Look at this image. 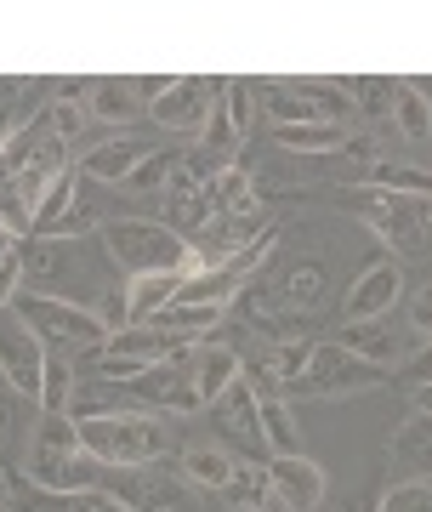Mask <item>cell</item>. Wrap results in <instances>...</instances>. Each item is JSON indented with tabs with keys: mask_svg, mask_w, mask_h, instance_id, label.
Masks as SVG:
<instances>
[{
	"mask_svg": "<svg viewBox=\"0 0 432 512\" xmlns=\"http://www.w3.org/2000/svg\"><path fill=\"white\" fill-rule=\"evenodd\" d=\"M74 433L86 444V456H97L114 473H137V467H154L160 456H171V427L160 416H143V410L74 421Z\"/></svg>",
	"mask_w": 432,
	"mask_h": 512,
	"instance_id": "cell-1",
	"label": "cell"
},
{
	"mask_svg": "<svg viewBox=\"0 0 432 512\" xmlns=\"http://www.w3.org/2000/svg\"><path fill=\"white\" fill-rule=\"evenodd\" d=\"M74 194H80V171H63V177H57L52 188H46V194H40V205H35V239H52V228L63 217H69V205H74Z\"/></svg>",
	"mask_w": 432,
	"mask_h": 512,
	"instance_id": "cell-32",
	"label": "cell"
},
{
	"mask_svg": "<svg viewBox=\"0 0 432 512\" xmlns=\"http://www.w3.org/2000/svg\"><path fill=\"white\" fill-rule=\"evenodd\" d=\"M222 319V308H199V302H171V308H160L148 325H160V330H171L177 342H199L205 330Z\"/></svg>",
	"mask_w": 432,
	"mask_h": 512,
	"instance_id": "cell-30",
	"label": "cell"
},
{
	"mask_svg": "<svg viewBox=\"0 0 432 512\" xmlns=\"http://www.w3.org/2000/svg\"><path fill=\"white\" fill-rule=\"evenodd\" d=\"M410 404L421 410V416H432V387H410Z\"/></svg>",
	"mask_w": 432,
	"mask_h": 512,
	"instance_id": "cell-44",
	"label": "cell"
},
{
	"mask_svg": "<svg viewBox=\"0 0 432 512\" xmlns=\"http://www.w3.org/2000/svg\"><path fill=\"white\" fill-rule=\"evenodd\" d=\"M0 382L12 387L18 399L40 404V382H46V348L40 336L23 325L18 313H0Z\"/></svg>",
	"mask_w": 432,
	"mask_h": 512,
	"instance_id": "cell-9",
	"label": "cell"
},
{
	"mask_svg": "<svg viewBox=\"0 0 432 512\" xmlns=\"http://www.w3.org/2000/svg\"><path fill=\"white\" fill-rule=\"evenodd\" d=\"M268 484L290 512H313L324 501V467L313 456H268Z\"/></svg>",
	"mask_w": 432,
	"mask_h": 512,
	"instance_id": "cell-12",
	"label": "cell"
},
{
	"mask_svg": "<svg viewBox=\"0 0 432 512\" xmlns=\"http://www.w3.org/2000/svg\"><path fill=\"white\" fill-rule=\"evenodd\" d=\"M387 450H393V461L410 478H432V416H421V410H415L410 421H398Z\"/></svg>",
	"mask_w": 432,
	"mask_h": 512,
	"instance_id": "cell-18",
	"label": "cell"
},
{
	"mask_svg": "<svg viewBox=\"0 0 432 512\" xmlns=\"http://www.w3.org/2000/svg\"><path fill=\"white\" fill-rule=\"evenodd\" d=\"M268 495H273V484H268V461H239L234 478H228V490H222V501H234V507L245 512V507H262Z\"/></svg>",
	"mask_w": 432,
	"mask_h": 512,
	"instance_id": "cell-33",
	"label": "cell"
},
{
	"mask_svg": "<svg viewBox=\"0 0 432 512\" xmlns=\"http://www.w3.org/2000/svg\"><path fill=\"white\" fill-rule=\"evenodd\" d=\"M91 228H103V217H97V205L86 200V194H74V205H69V217L52 228V239H86Z\"/></svg>",
	"mask_w": 432,
	"mask_h": 512,
	"instance_id": "cell-40",
	"label": "cell"
},
{
	"mask_svg": "<svg viewBox=\"0 0 432 512\" xmlns=\"http://www.w3.org/2000/svg\"><path fill=\"white\" fill-rule=\"evenodd\" d=\"M103 251L126 279H143V274H182L188 279V274H199L188 239L171 234L165 222H148V217L103 222Z\"/></svg>",
	"mask_w": 432,
	"mask_h": 512,
	"instance_id": "cell-2",
	"label": "cell"
},
{
	"mask_svg": "<svg viewBox=\"0 0 432 512\" xmlns=\"http://www.w3.org/2000/svg\"><path fill=\"white\" fill-rule=\"evenodd\" d=\"M404 376H410V387H432V342H421V348L404 359Z\"/></svg>",
	"mask_w": 432,
	"mask_h": 512,
	"instance_id": "cell-42",
	"label": "cell"
},
{
	"mask_svg": "<svg viewBox=\"0 0 432 512\" xmlns=\"http://www.w3.org/2000/svg\"><path fill=\"white\" fill-rule=\"evenodd\" d=\"M74 382H80V365L69 353H46V382H40V416H69Z\"/></svg>",
	"mask_w": 432,
	"mask_h": 512,
	"instance_id": "cell-27",
	"label": "cell"
},
{
	"mask_svg": "<svg viewBox=\"0 0 432 512\" xmlns=\"http://www.w3.org/2000/svg\"><path fill=\"white\" fill-rule=\"evenodd\" d=\"M364 188H381V194H404V200H432V171H421V165L376 160L370 171H364Z\"/></svg>",
	"mask_w": 432,
	"mask_h": 512,
	"instance_id": "cell-25",
	"label": "cell"
},
{
	"mask_svg": "<svg viewBox=\"0 0 432 512\" xmlns=\"http://www.w3.org/2000/svg\"><path fill=\"white\" fill-rule=\"evenodd\" d=\"M273 291H279V308L285 313H307L324 296V268L319 262H296L285 274V285H273Z\"/></svg>",
	"mask_w": 432,
	"mask_h": 512,
	"instance_id": "cell-31",
	"label": "cell"
},
{
	"mask_svg": "<svg viewBox=\"0 0 432 512\" xmlns=\"http://www.w3.org/2000/svg\"><path fill=\"white\" fill-rule=\"evenodd\" d=\"M6 313H18L23 325L40 336V348L46 353H69V359H80V353H97L108 342V325L103 313L91 308V302H74V296H40V291H23L18 302Z\"/></svg>",
	"mask_w": 432,
	"mask_h": 512,
	"instance_id": "cell-3",
	"label": "cell"
},
{
	"mask_svg": "<svg viewBox=\"0 0 432 512\" xmlns=\"http://www.w3.org/2000/svg\"><path fill=\"white\" fill-rule=\"evenodd\" d=\"M120 501H126L131 512H194V501H188V490H182L177 478H154V473H126V484H120Z\"/></svg>",
	"mask_w": 432,
	"mask_h": 512,
	"instance_id": "cell-14",
	"label": "cell"
},
{
	"mask_svg": "<svg viewBox=\"0 0 432 512\" xmlns=\"http://www.w3.org/2000/svg\"><path fill=\"white\" fill-rule=\"evenodd\" d=\"M404 291V268L398 262H376V268H364L353 285H347V325H364V319H381V313L398 302Z\"/></svg>",
	"mask_w": 432,
	"mask_h": 512,
	"instance_id": "cell-13",
	"label": "cell"
},
{
	"mask_svg": "<svg viewBox=\"0 0 432 512\" xmlns=\"http://www.w3.org/2000/svg\"><path fill=\"white\" fill-rule=\"evenodd\" d=\"M393 86H398L393 74H359V80L347 86L359 120H370V126H393Z\"/></svg>",
	"mask_w": 432,
	"mask_h": 512,
	"instance_id": "cell-26",
	"label": "cell"
},
{
	"mask_svg": "<svg viewBox=\"0 0 432 512\" xmlns=\"http://www.w3.org/2000/svg\"><path fill=\"white\" fill-rule=\"evenodd\" d=\"M376 387H387V370L381 365L359 359L342 342H313L302 376L285 393H302V399H347V393H376Z\"/></svg>",
	"mask_w": 432,
	"mask_h": 512,
	"instance_id": "cell-6",
	"label": "cell"
},
{
	"mask_svg": "<svg viewBox=\"0 0 432 512\" xmlns=\"http://www.w3.org/2000/svg\"><path fill=\"white\" fill-rule=\"evenodd\" d=\"M91 120H103V126H131L137 114H148L143 103H137V92H131V80H97L86 97Z\"/></svg>",
	"mask_w": 432,
	"mask_h": 512,
	"instance_id": "cell-23",
	"label": "cell"
},
{
	"mask_svg": "<svg viewBox=\"0 0 432 512\" xmlns=\"http://www.w3.org/2000/svg\"><path fill=\"white\" fill-rule=\"evenodd\" d=\"M342 512H364V507H353V501H347V507H342Z\"/></svg>",
	"mask_w": 432,
	"mask_h": 512,
	"instance_id": "cell-47",
	"label": "cell"
},
{
	"mask_svg": "<svg viewBox=\"0 0 432 512\" xmlns=\"http://www.w3.org/2000/svg\"><path fill=\"white\" fill-rule=\"evenodd\" d=\"M171 171H177V154L171 148H154L137 171H131V194H165V183H171Z\"/></svg>",
	"mask_w": 432,
	"mask_h": 512,
	"instance_id": "cell-36",
	"label": "cell"
},
{
	"mask_svg": "<svg viewBox=\"0 0 432 512\" xmlns=\"http://www.w3.org/2000/svg\"><path fill=\"white\" fill-rule=\"evenodd\" d=\"M336 342H342V348H353L359 353V359H370V365H393L398 359V336L387 325H381V319H364V325H347L342 336H336Z\"/></svg>",
	"mask_w": 432,
	"mask_h": 512,
	"instance_id": "cell-28",
	"label": "cell"
},
{
	"mask_svg": "<svg viewBox=\"0 0 432 512\" xmlns=\"http://www.w3.org/2000/svg\"><path fill=\"white\" fill-rule=\"evenodd\" d=\"M205 410H211L216 444H222L234 461H268V444H262V416H256V393L245 387V376H239V382L228 387L216 404H205Z\"/></svg>",
	"mask_w": 432,
	"mask_h": 512,
	"instance_id": "cell-8",
	"label": "cell"
},
{
	"mask_svg": "<svg viewBox=\"0 0 432 512\" xmlns=\"http://www.w3.org/2000/svg\"><path fill=\"white\" fill-rule=\"evenodd\" d=\"M177 285H182V274L126 279V313H131V325H148L160 308H171V302H177Z\"/></svg>",
	"mask_w": 432,
	"mask_h": 512,
	"instance_id": "cell-22",
	"label": "cell"
},
{
	"mask_svg": "<svg viewBox=\"0 0 432 512\" xmlns=\"http://www.w3.org/2000/svg\"><path fill=\"white\" fill-rule=\"evenodd\" d=\"M18 245H23V239H12V234H6V228H0V262H6V256L18 251Z\"/></svg>",
	"mask_w": 432,
	"mask_h": 512,
	"instance_id": "cell-45",
	"label": "cell"
},
{
	"mask_svg": "<svg viewBox=\"0 0 432 512\" xmlns=\"http://www.w3.org/2000/svg\"><path fill=\"white\" fill-rule=\"evenodd\" d=\"M0 228H6L12 239H29V234H35L29 200L18 194V177H12V171H0Z\"/></svg>",
	"mask_w": 432,
	"mask_h": 512,
	"instance_id": "cell-35",
	"label": "cell"
},
{
	"mask_svg": "<svg viewBox=\"0 0 432 512\" xmlns=\"http://www.w3.org/2000/svg\"><path fill=\"white\" fill-rule=\"evenodd\" d=\"M222 114L234 120L239 137L251 131V120H256V86L251 80H222Z\"/></svg>",
	"mask_w": 432,
	"mask_h": 512,
	"instance_id": "cell-39",
	"label": "cell"
},
{
	"mask_svg": "<svg viewBox=\"0 0 432 512\" xmlns=\"http://www.w3.org/2000/svg\"><path fill=\"white\" fill-rule=\"evenodd\" d=\"M245 512H290V507H285V501H279V495H268L262 507H245Z\"/></svg>",
	"mask_w": 432,
	"mask_h": 512,
	"instance_id": "cell-46",
	"label": "cell"
},
{
	"mask_svg": "<svg viewBox=\"0 0 432 512\" xmlns=\"http://www.w3.org/2000/svg\"><path fill=\"white\" fill-rule=\"evenodd\" d=\"M12 404H18V393L0 382V444H12V433H18V410Z\"/></svg>",
	"mask_w": 432,
	"mask_h": 512,
	"instance_id": "cell-43",
	"label": "cell"
},
{
	"mask_svg": "<svg viewBox=\"0 0 432 512\" xmlns=\"http://www.w3.org/2000/svg\"><path fill=\"white\" fill-rule=\"evenodd\" d=\"M234 467L239 461L228 456V450H222V444H188V450H182V478H188V484H199V490H228V478H234Z\"/></svg>",
	"mask_w": 432,
	"mask_h": 512,
	"instance_id": "cell-20",
	"label": "cell"
},
{
	"mask_svg": "<svg viewBox=\"0 0 432 512\" xmlns=\"http://www.w3.org/2000/svg\"><path fill=\"white\" fill-rule=\"evenodd\" d=\"M410 330L421 336V342H432V285H421L410 302Z\"/></svg>",
	"mask_w": 432,
	"mask_h": 512,
	"instance_id": "cell-41",
	"label": "cell"
},
{
	"mask_svg": "<svg viewBox=\"0 0 432 512\" xmlns=\"http://www.w3.org/2000/svg\"><path fill=\"white\" fill-rule=\"evenodd\" d=\"M216 97H222V80L182 74V80H171V92H165L160 103H148V114H154V126H165L171 137H199L205 120H211V109H216Z\"/></svg>",
	"mask_w": 432,
	"mask_h": 512,
	"instance_id": "cell-10",
	"label": "cell"
},
{
	"mask_svg": "<svg viewBox=\"0 0 432 512\" xmlns=\"http://www.w3.org/2000/svg\"><path fill=\"white\" fill-rule=\"evenodd\" d=\"M154 154V143L148 137H108V143H97V148H86L80 154V177L86 183H103V188H126L131 183V171Z\"/></svg>",
	"mask_w": 432,
	"mask_h": 512,
	"instance_id": "cell-11",
	"label": "cell"
},
{
	"mask_svg": "<svg viewBox=\"0 0 432 512\" xmlns=\"http://www.w3.org/2000/svg\"><path fill=\"white\" fill-rule=\"evenodd\" d=\"M273 143L290 148V154H342L353 137H347L342 120H313V126H279Z\"/></svg>",
	"mask_w": 432,
	"mask_h": 512,
	"instance_id": "cell-21",
	"label": "cell"
},
{
	"mask_svg": "<svg viewBox=\"0 0 432 512\" xmlns=\"http://www.w3.org/2000/svg\"><path fill=\"white\" fill-rule=\"evenodd\" d=\"M376 512H432V478H404L381 495Z\"/></svg>",
	"mask_w": 432,
	"mask_h": 512,
	"instance_id": "cell-38",
	"label": "cell"
},
{
	"mask_svg": "<svg viewBox=\"0 0 432 512\" xmlns=\"http://www.w3.org/2000/svg\"><path fill=\"white\" fill-rule=\"evenodd\" d=\"M256 416H262L268 456H302V427H296V410L285 399H256Z\"/></svg>",
	"mask_w": 432,
	"mask_h": 512,
	"instance_id": "cell-24",
	"label": "cell"
},
{
	"mask_svg": "<svg viewBox=\"0 0 432 512\" xmlns=\"http://www.w3.org/2000/svg\"><path fill=\"white\" fill-rule=\"evenodd\" d=\"M211 194H216V217H256V177L245 165H228Z\"/></svg>",
	"mask_w": 432,
	"mask_h": 512,
	"instance_id": "cell-29",
	"label": "cell"
},
{
	"mask_svg": "<svg viewBox=\"0 0 432 512\" xmlns=\"http://www.w3.org/2000/svg\"><path fill=\"white\" fill-rule=\"evenodd\" d=\"M29 484H40V490H97V478H103V461L86 456V444H80V433H74L69 416H40L35 439H29Z\"/></svg>",
	"mask_w": 432,
	"mask_h": 512,
	"instance_id": "cell-4",
	"label": "cell"
},
{
	"mask_svg": "<svg viewBox=\"0 0 432 512\" xmlns=\"http://www.w3.org/2000/svg\"><path fill=\"white\" fill-rule=\"evenodd\" d=\"M40 114H46V103H40L35 80H0V148L12 143V137H23Z\"/></svg>",
	"mask_w": 432,
	"mask_h": 512,
	"instance_id": "cell-16",
	"label": "cell"
},
{
	"mask_svg": "<svg viewBox=\"0 0 432 512\" xmlns=\"http://www.w3.org/2000/svg\"><path fill=\"white\" fill-rule=\"evenodd\" d=\"M251 86H256L262 114L273 120V131H279V126H313V120H319V109L296 92V80H251Z\"/></svg>",
	"mask_w": 432,
	"mask_h": 512,
	"instance_id": "cell-17",
	"label": "cell"
},
{
	"mask_svg": "<svg viewBox=\"0 0 432 512\" xmlns=\"http://www.w3.org/2000/svg\"><path fill=\"white\" fill-rule=\"evenodd\" d=\"M86 120H91L86 97H57V103H46V126H52V137H63V143H74Z\"/></svg>",
	"mask_w": 432,
	"mask_h": 512,
	"instance_id": "cell-37",
	"label": "cell"
},
{
	"mask_svg": "<svg viewBox=\"0 0 432 512\" xmlns=\"http://www.w3.org/2000/svg\"><path fill=\"white\" fill-rule=\"evenodd\" d=\"M126 393L143 416H160V421L205 410V399H199V387H194V348L165 359V365H148L137 382H126Z\"/></svg>",
	"mask_w": 432,
	"mask_h": 512,
	"instance_id": "cell-7",
	"label": "cell"
},
{
	"mask_svg": "<svg viewBox=\"0 0 432 512\" xmlns=\"http://www.w3.org/2000/svg\"><path fill=\"white\" fill-rule=\"evenodd\" d=\"M296 92L319 109V120H342V126H347V109H353L347 80H319V74H307V80H296Z\"/></svg>",
	"mask_w": 432,
	"mask_h": 512,
	"instance_id": "cell-34",
	"label": "cell"
},
{
	"mask_svg": "<svg viewBox=\"0 0 432 512\" xmlns=\"http://www.w3.org/2000/svg\"><path fill=\"white\" fill-rule=\"evenodd\" d=\"M393 126L410 143H432V97L421 80H398L393 86Z\"/></svg>",
	"mask_w": 432,
	"mask_h": 512,
	"instance_id": "cell-19",
	"label": "cell"
},
{
	"mask_svg": "<svg viewBox=\"0 0 432 512\" xmlns=\"http://www.w3.org/2000/svg\"><path fill=\"white\" fill-rule=\"evenodd\" d=\"M342 205L398 256H427L432 251V200H404V194H381V188H342Z\"/></svg>",
	"mask_w": 432,
	"mask_h": 512,
	"instance_id": "cell-5",
	"label": "cell"
},
{
	"mask_svg": "<svg viewBox=\"0 0 432 512\" xmlns=\"http://www.w3.org/2000/svg\"><path fill=\"white\" fill-rule=\"evenodd\" d=\"M239 359L234 348H222V342H194V387H199V399L216 404L228 387L239 382Z\"/></svg>",
	"mask_w": 432,
	"mask_h": 512,
	"instance_id": "cell-15",
	"label": "cell"
}]
</instances>
